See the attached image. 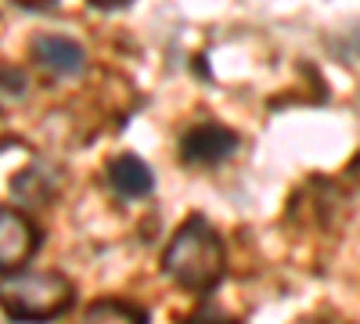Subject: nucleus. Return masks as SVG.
<instances>
[{
	"instance_id": "f257e3e1",
	"label": "nucleus",
	"mask_w": 360,
	"mask_h": 324,
	"mask_svg": "<svg viewBox=\"0 0 360 324\" xmlns=\"http://www.w3.org/2000/svg\"><path fill=\"white\" fill-rule=\"evenodd\" d=\"M227 267V252L220 234L209 227L202 216H188L166 245L162 271L188 292H209L217 288Z\"/></svg>"
},
{
	"instance_id": "f03ea898",
	"label": "nucleus",
	"mask_w": 360,
	"mask_h": 324,
	"mask_svg": "<svg viewBox=\"0 0 360 324\" xmlns=\"http://www.w3.org/2000/svg\"><path fill=\"white\" fill-rule=\"evenodd\" d=\"M72 303H76V288L65 274L40 271V274L0 278V306L8 310V317L22 324H47L69 313Z\"/></svg>"
},
{
	"instance_id": "7ed1b4c3",
	"label": "nucleus",
	"mask_w": 360,
	"mask_h": 324,
	"mask_svg": "<svg viewBox=\"0 0 360 324\" xmlns=\"http://www.w3.org/2000/svg\"><path fill=\"white\" fill-rule=\"evenodd\" d=\"M37 245H40L37 223L29 216H22L18 209L0 205V271L11 274V271L25 267V263L33 259Z\"/></svg>"
},
{
	"instance_id": "20e7f679",
	"label": "nucleus",
	"mask_w": 360,
	"mask_h": 324,
	"mask_svg": "<svg viewBox=\"0 0 360 324\" xmlns=\"http://www.w3.org/2000/svg\"><path fill=\"white\" fill-rule=\"evenodd\" d=\"M234 152H238V137L217 123L191 127L180 137V159H184V166H220Z\"/></svg>"
},
{
	"instance_id": "39448f33",
	"label": "nucleus",
	"mask_w": 360,
	"mask_h": 324,
	"mask_svg": "<svg viewBox=\"0 0 360 324\" xmlns=\"http://www.w3.org/2000/svg\"><path fill=\"white\" fill-rule=\"evenodd\" d=\"M349 213V202L342 198V191L332 181H310L307 188H299L292 198V216L295 220H310L317 227L335 223Z\"/></svg>"
},
{
	"instance_id": "423d86ee",
	"label": "nucleus",
	"mask_w": 360,
	"mask_h": 324,
	"mask_svg": "<svg viewBox=\"0 0 360 324\" xmlns=\"http://www.w3.org/2000/svg\"><path fill=\"white\" fill-rule=\"evenodd\" d=\"M33 58H37V65H44L54 76H76L86 65L83 47L69 37H54V33H44L33 40Z\"/></svg>"
},
{
	"instance_id": "0eeeda50",
	"label": "nucleus",
	"mask_w": 360,
	"mask_h": 324,
	"mask_svg": "<svg viewBox=\"0 0 360 324\" xmlns=\"http://www.w3.org/2000/svg\"><path fill=\"white\" fill-rule=\"evenodd\" d=\"M108 181L123 198H148L155 188V176L137 155H115L108 162Z\"/></svg>"
},
{
	"instance_id": "6e6552de",
	"label": "nucleus",
	"mask_w": 360,
	"mask_h": 324,
	"mask_svg": "<svg viewBox=\"0 0 360 324\" xmlns=\"http://www.w3.org/2000/svg\"><path fill=\"white\" fill-rule=\"evenodd\" d=\"M79 324H148V313L119 299H101L83 313Z\"/></svg>"
},
{
	"instance_id": "1a4fd4ad",
	"label": "nucleus",
	"mask_w": 360,
	"mask_h": 324,
	"mask_svg": "<svg viewBox=\"0 0 360 324\" xmlns=\"http://www.w3.org/2000/svg\"><path fill=\"white\" fill-rule=\"evenodd\" d=\"M180 324H238V320H234V317H227L220 306H213V303H209V306H198L191 317H184Z\"/></svg>"
},
{
	"instance_id": "9d476101",
	"label": "nucleus",
	"mask_w": 360,
	"mask_h": 324,
	"mask_svg": "<svg viewBox=\"0 0 360 324\" xmlns=\"http://www.w3.org/2000/svg\"><path fill=\"white\" fill-rule=\"evenodd\" d=\"M11 4H18V8H25V11H47V8L58 4V0H11Z\"/></svg>"
},
{
	"instance_id": "9b49d317",
	"label": "nucleus",
	"mask_w": 360,
	"mask_h": 324,
	"mask_svg": "<svg viewBox=\"0 0 360 324\" xmlns=\"http://www.w3.org/2000/svg\"><path fill=\"white\" fill-rule=\"evenodd\" d=\"M90 8H98V11H115V8H127L130 0H86Z\"/></svg>"
},
{
	"instance_id": "f8f14e48",
	"label": "nucleus",
	"mask_w": 360,
	"mask_h": 324,
	"mask_svg": "<svg viewBox=\"0 0 360 324\" xmlns=\"http://www.w3.org/2000/svg\"><path fill=\"white\" fill-rule=\"evenodd\" d=\"M349 181H353V184L360 188V152H356V159L349 162Z\"/></svg>"
}]
</instances>
